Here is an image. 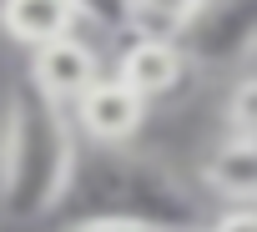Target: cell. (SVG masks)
<instances>
[{
    "instance_id": "8fae6325",
    "label": "cell",
    "mask_w": 257,
    "mask_h": 232,
    "mask_svg": "<svg viewBox=\"0 0 257 232\" xmlns=\"http://www.w3.org/2000/svg\"><path fill=\"white\" fill-rule=\"evenodd\" d=\"M207 232H257V212L252 207H227L222 217H212Z\"/></svg>"
},
{
    "instance_id": "6da1fadb",
    "label": "cell",
    "mask_w": 257,
    "mask_h": 232,
    "mask_svg": "<svg viewBox=\"0 0 257 232\" xmlns=\"http://www.w3.org/2000/svg\"><path fill=\"white\" fill-rule=\"evenodd\" d=\"M71 177V111L46 101L36 86H21L6 106V132H0V212L16 222H41L66 202Z\"/></svg>"
},
{
    "instance_id": "5b68a950",
    "label": "cell",
    "mask_w": 257,
    "mask_h": 232,
    "mask_svg": "<svg viewBox=\"0 0 257 232\" xmlns=\"http://www.w3.org/2000/svg\"><path fill=\"white\" fill-rule=\"evenodd\" d=\"M71 122H76V132H81L86 142H96V147H126V142L142 132V122H147V101L126 86V81L101 76V81L71 106Z\"/></svg>"
},
{
    "instance_id": "30bf717a",
    "label": "cell",
    "mask_w": 257,
    "mask_h": 232,
    "mask_svg": "<svg viewBox=\"0 0 257 232\" xmlns=\"http://www.w3.org/2000/svg\"><path fill=\"white\" fill-rule=\"evenodd\" d=\"M81 11V26H96L106 36H132V0H71Z\"/></svg>"
},
{
    "instance_id": "9c48e42d",
    "label": "cell",
    "mask_w": 257,
    "mask_h": 232,
    "mask_svg": "<svg viewBox=\"0 0 257 232\" xmlns=\"http://www.w3.org/2000/svg\"><path fill=\"white\" fill-rule=\"evenodd\" d=\"M207 0H132V36H167L182 41L187 26L202 16Z\"/></svg>"
},
{
    "instance_id": "4fadbf2b",
    "label": "cell",
    "mask_w": 257,
    "mask_h": 232,
    "mask_svg": "<svg viewBox=\"0 0 257 232\" xmlns=\"http://www.w3.org/2000/svg\"><path fill=\"white\" fill-rule=\"evenodd\" d=\"M247 207H252V212H257V192H252V202H247Z\"/></svg>"
},
{
    "instance_id": "7a4b0ae2",
    "label": "cell",
    "mask_w": 257,
    "mask_h": 232,
    "mask_svg": "<svg viewBox=\"0 0 257 232\" xmlns=\"http://www.w3.org/2000/svg\"><path fill=\"white\" fill-rule=\"evenodd\" d=\"M91 192V212L86 217H126L142 222L152 232H207L212 217L202 212V202L152 157H137L126 147H101L96 172L71 177V192ZM66 192V197H71Z\"/></svg>"
},
{
    "instance_id": "277c9868",
    "label": "cell",
    "mask_w": 257,
    "mask_h": 232,
    "mask_svg": "<svg viewBox=\"0 0 257 232\" xmlns=\"http://www.w3.org/2000/svg\"><path fill=\"white\" fill-rule=\"evenodd\" d=\"M111 76L126 81L142 101H162V96L187 86L192 56L182 51V41H167V36H126Z\"/></svg>"
},
{
    "instance_id": "3957f363",
    "label": "cell",
    "mask_w": 257,
    "mask_h": 232,
    "mask_svg": "<svg viewBox=\"0 0 257 232\" xmlns=\"http://www.w3.org/2000/svg\"><path fill=\"white\" fill-rule=\"evenodd\" d=\"M182 51L202 66L252 56L257 51V0H207L202 16L182 36Z\"/></svg>"
},
{
    "instance_id": "ba28073f",
    "label": "cell",
    "mask_w": 257,
    "mask_h": 232,
    "mask_svg": "<svg viewBox=\"0 0 257 232\" xmlns=\"http://www.w3.org/2000/svg\"><path fill=\"white\" fill-rule=\"evenodd\" d=\"M207 182L227 207H247L252 192H257V132L227 127L212 162H207Z\"/></svg>"
},
{
    "instance_id": "52a82bcc",
    "label": "cell",
    "mask_w": 257,
    "mask_h": 232,
    "mask_svg": "<svg viewBox=\"0 0 257 232\" xmlns=\"http://www.w3.org/2000/svg\"><path fill=\"white\" fill-rule=\"evenodd\" d=\"M81 11L71 0H0V31H6L16 46H51L61 36H76Z\"/></svg>"
},
{
    "instance_id": "7c38bea8",
    "label": "cell",
    "mask_w": 257,
    "mask_h": 232,
    "mask_svg": "<svg viewBox=\"0 0 257 232\" xmlns=\"http://www.w3.org/2000/svg\"><path fill=\"white\" fill-rule=\"evenodd\" d=\"M71 232H152L142 222H126V217H81Z\"/></svg>"
},
{
    "instance_id": "8992f818",
    "label": "cell",
    "mask_w": 257,
    "mask_h": 232,
    "mask_svg": "<svg viewBox=\"0 0 257 232\" xmlns=\"http://www.w3.org/2000/svg\"><path fill=\"white\" fill-rule=\"evenodd\" d=\"M96 81H101V61H96V51L81 36H61V41L31 51V81L26 86H36L61 111H71Z\"/></svg>"
}]
</instances>
